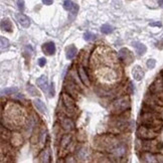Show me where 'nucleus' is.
Returning a JSON list of instances; mask_svg holds the SVG:
<instances>
[{"label":"nucleus","mask_w":163,"mask_h":163,"mask_svg":"<svg viewBox=\"0 0 163 163\" xmlns=\"http://www.w3.org/2000/svg\"><path fill=\"white\" fill-rule=\"evenodd\" d=\"M2 120H5V127L9 129H16L24 122L23 109L13 102L7 103L2 111Z\"/></svg>","instance_id":"nucleus-1"},{"label":"nucleus","mask_w":163,"mask_h":163,"mask_svg":"<svg viewBox=\"0 0 163 163\" xmlns=\"http://www.w3.org/2000/svg\"><path fill=\"white\" fill-rule=\"evenodd\" d=\"M140 122L142 125L151 127V128L160 131L163 126V119L162 115L159 112L150 110V109L143 108L142 111L141 117H140Z\"/></svg>","instance_id":"nucleus-2"},{"label":"nucleus","mask_w":163,"mask_h":163,"mask_svg":"<svg viewBox=\"0 0 163 163\" xmlns=\"http://www.w3.org/2000/svg\"><path fill=\"white\" fill-rule=\"evenodd\" d=\"M119 143L118 138L115 134H107V135H100L96 138V147L100 151H106L110 152L116 145Z\"/></svg>","instance_id":"nucleus-3"},{"label":"nucleus","mask_w":163,"mask_h":163,"mask_svg":"<svg viewBox=\"0 0 163 163\" xmlns=\"http://www.w3.org/2000/svg\"><path fill=\"white\" fill-rule=\"evenodd\" d=\"M126 112L120 114V115H114L113 117L109 122V126L111 127V132L113 134H117V133H122L125 132L129 127V122L128 118L129 116L125 117Z\"/></svg>","instance_id":"nucleus-4"},{"label":"nucleus","mask_w":163,"mask_h":163,"mask_svg":"<svg viewBox=\"0 0 163 163\" xmlns=\"http://www.w3.org/2000/svg\"><path fill=\"white\" fill-rule=\"evenodd\" d=\"M131 108V100L128 95L121 96L114 100L110 105V111L113 115H120L130 110Z\"/></svg>","instance_id":"nucleus-5"},{"label":"nucleus","mask_w":163,"mask_h":163,"mask_svg":"<svg viewBox=\"0 0 163 163\" xmlns=\"http://www.w3.org/2000/svg\"><path fill=\"white\" fill-rule=\"evenodd\" d=\"M60 104L62 105L63 113L66 114V116H75L78 112V107L75 105V99L72 98L71 95L65 92L60 96Z\"/></svg>","instance_id":"nucleus-6"},{"label":"nucleus","mask_w":163,"mask_h":163,"mask_svg":"<svg viewBox=\"0 0 163 163\" xmlns=\"http://www.w3.org/2000/svg\"><path fill=\"white\" fill-rule=\"evenodd\" d=\"M136 148L139 151H149V152H158L161 149V144L157 142L155 139H140L137 140Z\"/></svg>","instance_id":"nucleus-7"},{"label":"nucleus","mask_w":163,"mask_h":163,"mask_svg":"<svg viewBox=\"0 0 163 163\" xmlns=\"http://www.w3.org/2000/svg\"><path fill=\"white\" fill-rule=\"evenodd\" d=\"M159 131L151 128V127L141 125L137 129V136L140 139H155L158 136Z\"/></svg>","instance_id":"nucleus-8"},{"label":"nucleus","mask_w":163,"mask_h":163,"mask_svg":"<svg viewBox=\"0 0 163 163\" xmlns=\"http://www.w3.org/2000/svg\"><path fill=\"white\" fill-rule=\"evenodd\" d=\"M109 153H110V155L113 157V158H117V159L123 158V157H125L127 153L126 144L124 143V142H119Z\"/></svg>","instance_id":"nucleus-9"},{"label":"nucleus","mask_w":163,"mask_h":163,"mask_svg":"<svg viewBox=\"0 0 163 163\" xmlns=\"http://www.w3.org/2000/svg\"><path fill=\"white\" fill-rule=\"evenodd\" d=\"M118 57H119L120 62H123L124 65H126V66L131 65L133 59H134L132 53L128 50V48H125V47L121 48L119 50V53H118Z\"/></svg>","instance_id":"nucleus-10"},{"label":"nucleus","mask_w":163,"mask_h":163,"mask_svg":"<svg viewBox=\"0 0 163 163\" xmlns=\"http://www.w3.org/2000/svg\"><path fill=\"white\" fill-rule=\"evenodd\" d=\"M65 92H66L69 95H71L72 98L78 99V86L75 83L72 78L66 80L65 83Z\"/></svg>","instance_id":"nucleus-11"},{"label":"nucleus","mask_w":163,"mask_h":163,"mask_svg":"<svg viewBox=\"0 0 163 163\" xmlns=\"http://www.w3.org/2000/svg\"><path fill=\"white\" fill-rule=\"evenodd\" d=\"M59 124L60 127L66 132H71L75 129V123L69 116H63L59 118Z\"/></svg>","instance_id":"nucleus-12"},{"label":"nucleus","mask_w":163,"mask_h":163,"mask_svg":"<svg viewBox=\"0 0 163 163\" xmlns=\"http://www.w3.org/2000/svg\"><path fill=\"white\" fill-rule=\"evenodd\" d=\"M149 90L150 92L153 94H158V93L163 92V78L161 75H160L159 77H157L155 78V81L151 84Z\"/></svg>","instance_id":"nucleus-13"},{"label":"nucleus","mask_w":163,"mask_h":163,"mask_svg":"<svg viewBox=\"0 0 163 163\" xmlns=\"http://www.w3.org/2000/svg\"><path fill=\"white\" fill-rule=\"evenodd\" d=\"M77 72H78V78H80L81 82L83 83L86 87H90L91 86V80L88 75L86 69H85V66H78L77 68Z\"/></svg>","instance_id":"nucleus-14"},{"label":"nucleus","mask_w":163,"mask_h":163,"mask_svg":"<svg viewBox=\"0 0 163 163\" xmlns=\"http://www.w3.org/2000/svg\"><path fill=\"white\" fill-rule=\"evenodd\" d=\"M15 17H16V20L18 21V23H19L22 27H24V28L29 27L30 19L26 16V15H24L23 13H16L15 14Z\"/></svg>","instance_id":"nucleus-15"},{"label":"nucleus","mask_w":163,"mask_h":163,"mask_svg":"<svg viewBox=\"0 0 163 163\" xmlns=\"http://www.w3.org/2000/svg\"><path fill=\"white\" fill-rule=\"evenodd\" d=\"M141 160L144 162H157L156 159V154L153 152H149V151H143L141 154Z\"/></svg>","instance_id":"nucleus-16"},{"label":"nucleus","mask_w":163,"mask_h":163,"mask_svg":"<svg viewBox=\"0 0 163 163\" xmlns=\"http://www.w3.org/2000/svg\"><path fill=\"white\" fill-rule=\"evenodd\" d=\"M38 161L42 163H47L50 161V149L48 147L44 148L38 155Z\"/></svg>","instance_id":"nucleus-17"},{"label":"nucleus","mask_w":163,"mask_h":163,"mask_svg":"<svg viewBox=\"0 0 163 163\" xmlns=\"http://www.w3.org/2000/svg\"><path fill=\"white\" fill-rule=\"evenodd\" d=\"M42 50L47 56H53L56 53V44L53 41H48L42 45Z\"/></svg>","instance_id":"nucleus-18"},{"label":"nucleus","mask_w":163,"mask_h":163,"mask_svg":"<svg viewBox=\"0 0 163 163\" xmlns=\"http://www.w3.org/2000/svg\"><path fill=\"white\" fill-rule=\"evenodd\" d=\"M132 75L135 81H141L144 77V71L140 66H134L132 69Z\"/></svg>","instance_id":"nucleus-19"},{"label":"nucleus","mask_w":163,"mask_h":163,"mask_svg":"<svg viewBox=\"0 0 163 163\" xmlns=\"http://www.w3.org/2000/svg\"><path fill=\"white\" fill-rule=\"evenodd\" d=\"M11 142V145L14 147H18L22 144V137H21V134L19 133H12L11 134V137H10V140Z\"/></svg>","instance_id":"nucleus-20"},{"label":"nucleus","mask_w":163,"mask_h":163,"mask_svg":"<svg viewBox=\"0 0 163 163\" xmlns=\"http://www.w3.org/2000/svg\"><path fill=\"white\" fill-rule=\"evenodd\" d=\"M77 54H78V50H77V47H75L74 44L69 45V46L66 48V59H75Z\"/></svg>","instance_id":"nucleus-21"},{"label":"nucleus","mask_w":163,"mask_h":163,"mask_svg":"<svg viewBox=\"0 0 163 163\" xmlns=\"http://www.w3.org/2000/svg\"><path fill=\"white\" fill-rule=\"evenodd\" d=\"M36 85L38 88H40L42 91H46L48 88V82H47V77L45 75H42L41 77H39L36 80Z\"/></svg>","instance_id":"nucleus-22"},{"label":"nucleus","mask_w":163,"mask_h":163,"mask_svg":"<svg viewBox=\"0 0 163 163\" xmlns=\"http://www.w3.org/2000/svg\"><path fill=\"white\" fill-rule=\"evenodd\" d=\"M133 45V47L135 48V50H136V53H137L139 56H143V54L146 53V50H147V47H146V45L143 44L142 42H139V41H134L132 43Z\"/></svg>","instance_id":"nucleus-23"},{"label":"nucleus","mask_w":163,"mask_h":163,"mask_svg":"<svg viewBox=\"0 0 163 163\" xmlns=\"http://www.w3.org/2000/svg\"><path fill=\"white\" fill-rule=\"evenodd\" d=\"M72 140V135L71 134H66L62 136V139H60V150H63V149H68L69 145L71 144V141Z\"/></svg>","instance_id":"nucleus-24"},{"label":"nucleus","mask_w":163,"mask_h":163,"mask_svg":"<svg viewBox=\"0 0 163 163\" xmlns=\"http://www.w3.org/2000/svg\"><path fill=\"white\" fill-rule=\"evenodd\" d=\"M1 29L4 30V31L11 32L12 29H13V25H12L11 21L8 19V18H3L1 20Z\"/></svg>","instance_id":"nucleus-25"},{"label":"nucleus","mask_w":163,"mask_h":163,"mask_svg":"<svg viewBox=\"0 0 163 163\" xmlns=\"http://www.w3.org/2000/svg\"><path fill=\"white\" fill-rule=\"evenodd\" d=\"M33 105L35 106V108L37 109L38 112H40V113H45L46 112V107H45L44 103L41 101L40 99H34L33 100Z\"/></svg>","instance_id":"nucleus-26"},{"label":"nucleus","mask_w":163,"mask_h":163,"mask_svg":"<svg viewBox=\"0 0 163 163\" xmlns=\"http://www.w3.org/2000/svg\"><path fill=\"white\" fill-rule=\"evenodd\" d=\"M18 92V88L16 87H11V88H5L1 91V96L3 97L4 95H12Z\"/></svg>","instance_id":"nucleus-27"},{"label":"nucleus","mask_w":163,"mask_h":163,"mask_svg":"<svg viewBox=\"0 0 163 163\" xmlns=\"http://www.w3.org/2000/svg\"><path fill=\"white\" fill-rule=\"evenodd\" d=\"M101 31L104 33V34H110L114 31V27L110 25V24H104L101 27Z\"/></svg>","instance_id":"nucleus-28"},{"label":"nucleus","mask_w":163,"mask_h":163,"mask_svg":"<svg viewBox=\"0 0 163 163\" xmlns=\"http://www.w3.org/2000/svg\"><path fill=\"white\" fill-rule=\"evenodd\" d=\"M26 90H27V92L29 93V95L30 96H37L38 95V92H37V90L35 89V87L34 86H32V85H27V87H26Z\"/></svg>","instance_id":"nucleus-29"},{"label":"nucleus","mask_w":163,"mask_h":163,"mask_svg":"<svg viewBox=\"0 0 163 163\" xmlns=\"http://www.w3.org/2000/svg\"><path fill=\"white\" fill-rule=\"evenodd\" d=\"M77 152H78V158L85 159L87 157V149L85 147H80V148H78V150L77 149Z\"/></svg>","instance_id":"nucleus-30"},{"label":"nucleus","mask_w":163,"mask_h":163,"mask_svg":"<svg viewBox=\"0 0 163 163\" xmlns=\"http://www.w3.org/2000/svg\"><path fill=\"white\" fill-rule=\"evenodd\" d=\"M74 2L71 1V0H66L65 2H63V8L66 9V10H68V11H71L72 8H74Z\"/></svg>","instance_id":"nucleus-31"},{"label":"nucleus","mask_w":163,"mask_h":163,"mask_svg":"<svg viewBox=\"0 0 163 163\" xmlns=\"http://www.w3.org/2000/svg\"><path fill=\"white\" fill-rule=\"evenodd\" d=\"M0 41H1V50H3L4 48H7L9 46V40L7 38H5L4 36L0 37Z\"/></svg>","instance_id":"nucleus-32"},{"label":"nucleus","mask_w":163,"mask_h":163,"mask_svg":"<svg viewBox=\"0 0 163 163\" xmlns=\"http://www.w3.org/2000/svg\"><path fill=\"white\" fill-rule=\"evenodd\" d=\"M95 37H96V35L93 34V33L90 31H87L84 34V39L86 41H90V40H92V39H95Z\"/></svg>","instance_id":"nucleus-33"},{"label":"nucleus","mask_w":163,"mask_h":163,"mask_svg":"<svg viewBox=\"0 0 163 163\" xmlns=\"http://www.w3.org/2000/svg\"><path fill=\"white\" fill-rule=\"evenodd\" d=\"M78 6L75 4L74 8L71 10V16H69V20L74 19V18L75 17V15H77V13H78Z\"/></svg>","instance_id":"nucleus-34"},{"label":"nucleus","mask_w":163,"mask_h":163,"mask_svg":"<svg viewBox=\"0 0 163 163\" xmlns=\"http://www.w3.org/2000/svg\"><path fill=\"white\" fill-rule=\"evenodd\" d=\"M146 66H147V68L150 69H154V68H155V66H156V60L153 59H149L147 60Z\"/></svg>","instance_id":"nucleus-35"},{"label":"nucleus","mask_w":163,"mask_h":163,"mask_svg":"<svg viewBox=\"0 0 163 163\" xmlns=\"http://www.w3.org/2000/svg\"><path fill=\"white\" fill-rule=\"evenodd\" d=\"M17 6H18V9L22 12L25 8V4H24V0H17Z\"/></svg>","instance_id":"nucleus-36"},{"label":"nucleus","mask_w":163,"mask_h":163,"mask_svg":"<svg viewBox=\"0 0 163 163\" xmlns=\"http://www.w3.org/2000/svg\"><path fill=\"white\" fill-rule=\"evenodd\" d=\"M37 63H38L39 66H41V68L42 66H44L45 63H46V59H45V57H40V59H38Z\"/></svg>","instance_id":"nucleus-37"},{"label":"nucleus","mask_w":163,"mask_h":163,"mask_svg":"<svg viewBox=\"0 0 163 163\" xmlns=\"http://www.w3.org/2000/svg\"><path fill=\"white\" fill-rule=\"evenodd\" d=\"M54 96V84L51 83L50 85V97Z\"/></svg>","instance_id":"nucleus-38"},{"label":"nucleus","mask_w":163,"mask_h":163,"mask_svg":"<svg viewBox=\"0 0 163 163\" xmlns=\"http://www.w3.org/2000/svg\"><path fill=\"white\" fill-rule=\"evenodd\" d=\"M156 159H157V162L163 163V154L162 153H156Z\"/></svg>","instance_id":"nucleus-39"},{"label":"nucleus","mask_w":163,"mask_h":163,"mask_svg":"<svg viewBox=\"0 0 163 163\" xmlns=\"http://www.w3.org/2000/svg\"><path fill=\"white\" fill-rule=\"evenodd\" d=\"M129 90L127 91V93L128 94H133L134 93V86H133V84L132 83H129Z\"/></svg>","instance_id":"nucleus-40"},{"label":"nucleus","mask_w":163,"mask_h":163,"mask_svg":"<svg viewBox=\"0 0 163 163\" xmlns=\"http://www.w3.org/2000/svg\"><path fill=\"white\" fill-rule=\"evenodd\" d=\"M14 99H18V100H19V101H21V100H22V101H24V100H25V98H24V96H23V95H21V94H17V95L14 97Z\"/></svg>","instance_id":"nucleus-41"},{"label":"nucleus","mask_w":163,"mask_h":163,"mask_svg":"<svg viewBox=\"0 0 163 163\" xmlns=\"http://www.w3.org/2000/svg\"><path fill=\"white\" fill-rule=\"evenodd\" d=\"M72 158H74V156H68V157H66V162H75V161H77V160H75V159H72Z\"/></svg>","instance_id":"nucleus-42"},{"label":"nucleus","mask_w":163,"mask_h":163,"mask_svg":"<svg viewBox=\"0 0 163 163\" xmlns=\"http://www.w3.org/2000/svg\"><path fill=\"white\" fill-rule=\"evenodd\" d=\"M53 2V0H42V3L45 5H51Z\"/></svg>","instance_id":"nucleus-43"},{"label":"nucleus","mask_w":163,"mask_h":163,"mask_svg":"<svg viewBox=\"0 0 163 163\" xmlns=\"http://www.w3.org/2000/svg\"><path fill=\"white\" fill-rule=\"evenodd\" d=\"M161 25H162V23L161 22H151L150 23V26H158V27H161Z\"/></svg>","instance_id":"nucleus-44"},{"label":"nucleus","mask_w":163,"mask_h":163,"mask_svg":"<svg viewBox=\"0 0 163 163\" xmlns=\"http://www.w3.org/2000/svg\"><path fill=\"white\" fill-rule=\"evenodd\" d=\"M158 4H159L160 7H162V8H163V0H159V1H158Z\"/></svg>","instance_id":"nucleus-45"},{"label":"nucleus","mask_w":163,"mask_h":163,"mask_svg":"<svg viewBox=\"0 0 163 163\" xmlns=\"http://www.w3.org/2000/svg\"><path fill=\"white\" fill-rule=\"evenodd\" d=\"M161 75H162V78H163V71L161 72Z\"/></svg>","instance_id":"nucleus-46"}]
</instances>
